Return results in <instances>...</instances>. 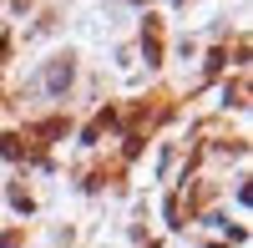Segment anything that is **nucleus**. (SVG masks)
<instances>
[{"instance_id":"1","label":"nucleus","mask_w":253,"mask_h":248,"mask_svg":"<svg viewBox=\"0 0 253 248\" xmlns=\"http://www.w3.org/2000/svg\"><path fill=\"white\" fill-rule=\"evenodd\" d=\"M66 81H71V66H66V61H56V66H51V76H46V86H51V91H61Z\"/></svg>"}]
</instances>
